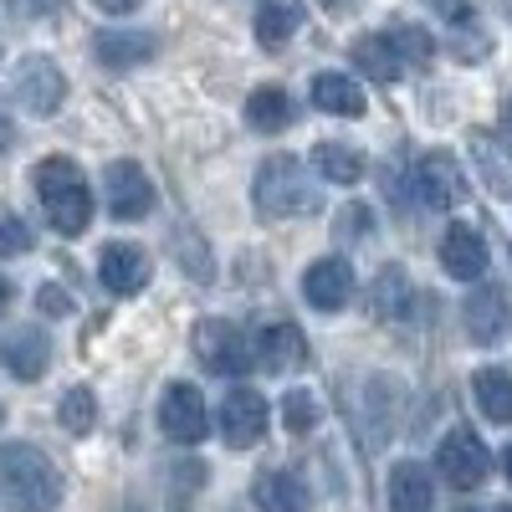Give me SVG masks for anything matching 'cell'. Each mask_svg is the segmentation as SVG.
I'll use <instances>...</instances> for the list:
<instances>
[{"instance_id": "1", "label": "cell", "mask_w": 512, "mask_h": 512, "mask_svg": "<svg viewBox=\"0 0 512 512\" xmlns=\"http://www.w3.org/2000/svg\"><path fill=\"white\" fill-rule=\"evenodd\" d=\"M0 497H6L11 512H57L62 477H57L52 456L26 441L0 446Z\"/></svg>"}, {"instance_id": "2", "label": "cell", "mask_w": 512, "mask_h": 512, "mask_svg": "<svg viewBox=\"0 0 512 512\" xmlns=\"http://www.w3.org/2000/svg\"><path fill=\"white\" fill-rule=\"evenodd\" d=\"M36 200H41L47 221L62 236H82L93 226V190H88V180H82V169L62 154L36 164Z\"/></svg>"}, {"instance_id": "3", "label": "cell", "mask_w": 512, "mask_h": 512, "mask_svg": "<svg viewBox=\"0 0 512 512\" xmlns=\"http://www.w3.org/2000/svg\"><path fill=\"white\" fill-rule=\"evenodd\" d=\"M251 200H256V210H262V216H277V221L308 216V210L318 205L313 180H308V169H303V159H297V154H272V159L256 164Z\"/></svg>"}, {"instance_id": "4", "label": "cell", "mask_w": 512, "mask_h": 512, "mask_svg": "<svg viewBox=\"0 0 512 512\" xmlns=\"http://www.w3.org/2000/svg\"><path fill=\"white\" fill-rule=\"evenodd\" d=\"M154 200H159V190H154V180L144 175V164L113 159V164L103 169V205H108V216H118V221H144L149 210H154Z\"/></svg>"}, {"instance_id": "5", "label": "cell", "mask_w": 512, "mask_h": 512, "mask_svg": "<svg viewBox=\"0 0 512 512\" xmlns=\"http://www.w3.org/2000/svg\"><path fill=\"white\" fill-rule=\"evenodd\" d=\"M436 466H441V477H446L456 492H477V487L492 477V451L482 446L477 431L456 425V431L441 441V451H436Z\"/></svg>"}, {"instance_id": "6", "label": "cell", "mask_w": 512, "mask_h": 512, "mask_svg": "<svg viewBox=\"0 0 512 512\" xmlns=\"http://www.w3.org/2000/svg\"><path fill=\"white\" fill-rule=\"evenodd\" d=\"M159 431L175 441V446H200L210 436V415H205V395L195 384H169L164 400H159Z\"/></svg>"}, {"instance_id": "7", "label": "cell", "mask_w": 512, "mask_h": 512, "mask_svg": "<svg viewBox=\"0 0 512 512\" xmlns=\"http://www.w3.org/2000/svg\"><path fill=\"white\" fill-rule=\"evenodd\" d=\"M195 359L210 369V374H246L251 369V349H246V333L226 318H205L195 328Z\"/></svg>"}, {"instance_id": "8", "label": "cell", "mask_w": 512, "mask_h": 512, "mask_svg": "<svg viewBox=\"0 0 512 512\" xmlns=\"http://www.w3.org/2000/svg\"><path fill=\"white\" fill-rule=\"evenodd\" d=\"M262 436H267V400L241 384V390L221 400V441L231 451H251Z\"/></svg>"}, {"instance_id": "9", "label": "cell", "mask_w": 512, "mask_h": 512, "mask_svg": "<svg viewBox=\"0 0 512 512\" xmlns=\"http://www.w3.org/2000/svg\"><path fill=\"white\" fill-rule=\"evenodd\" d=\"M16 98H21V108L36 113V118L57 113L62 98H67V77H62V67L47 62V57H26V62L16 67Z\"/></svg>"}, {"instance_id": "10", "label": "cell", "mask_w": 512, "mask_h": 512, "mask_svg": "<svg viewBox=\"0 0 512 512\" xmlns=\"http://www.w3.org/2000/svg\"><path fill=\"white\" fill-rule=\"evenodd\" d=\"M415 195H420L425 205H431V210L456 205V200L466 195V175H461V164H456L446 149L420 154V159H415Z\"/></svg>"}, {"instance_id": "11", "label": "cell", "mask_w": 512, "mask_h": 512, "mask_svg": "<svg viewBox=\"0 0 512 512\" xmlns=\"http://www.w3.org/2000/svg\"><path fill=\"white\" fill-rule=\"evenodd\" d=\"M303 297L318 313H338L354 297V267L344 262V256H323V262H313L303 272Z\"/></svg>"}, {"instance_id": "12", "label": "cell", "mask_w": 512, "mask_h": 512, "mask_svg": "<svg viewBox=\"0 0 512 512\" xmlns=\"http://www.w3.org/2000/svg\"><path fill=\"white\" fill-rule=\"evenodd\" d=\"M487 262H492V251H487V236L482 231H472L466 221L446 226V236H441V267L456 282H477L487 272Z\"/></svg>"}, {"instance_id": "13", "label": "cell", "mask_w": 512, "mask_h": 512, "mask_svg": "<svg viewBox=\"0 0 512 512\" xmlns=\"http://www.w3.org/2000/svg\"><path fill=\"white\" fill-rule=\"evenodd\" d=\"M98 277H103V287L118 292V297L139 292V287L149 282V256H144V246H134V241H108V246L98 251Z\"/></svg>"}, {"instance_id": "14", "label": "cell", "mask_w": 512, "mask_h": 512, "mask_svg": "<svg viewBox=\"0 0 512 512\" xmlns=\"http://www.w3.org/2000/svg\"><path fill=\"white\" fill-rule=\"evenodd\" d=\"M384 502L390 512H436V482L420 461H395L390 482H384Z\"/></svg>"}, {"instance_id": "15", "label": "cell", "mask_w": 512, "mask_h": 512, "mask_svg": "<svg viewBox=\"0 0 512 512\" xmlns=\"http://www.w3.org/2000/svg\"><path fill=\"white\" fill-rule=\"evenodd\" d=\"M0 364H6V374L21 379V384L41 379V374H47V364H52V338L41 333V328H16L6 344H0Z\"/></svg>"}, {"instance_id": "16", "label": "cell", "mask_w": 512, "mask_h": 512, "mask_svg": "<svg viewBox=\"0 0 512 512\" xmlns=\"http://www.w3.org/2000/svg\"><path fill=\"white\" fill-rule=\"evenodd\" d=\"M354 62H359V72L374 77V82H395V77L405 72L400 36H390V31H369V36H359V41H354Z\"/></svg>"}, {"instance_id": "17", "label": "cell", "mask_w": 512, "mask_h": 512, "mask_svg": "<svg viewBox=\"0 0 512 512\" xmlns=\"http://www.w3.org/2000/svg\"><path fill=\"white\" fill-rule=\"evenodd\" d=\"M507 323H512V308H507L502 287H482V292L466 297V333H472L477 344H497L507 333Z\"/></svg>"}, {"instance_id": "18", "label": "cell", "mask_w": 512, "mask_h": 512, "mask_svg": "<svg viewBox=\"0 0 512 512\" xmlns=\"http://www.w3.org/2000/svg\"><path fill=\"white\" fill-rule=\"evenodd\" d=\"M256 359H262L272 374H292L308 359V338L292 323H272V328H262V338H256Z\"/></svg>"}, {"instance_id": "19", "label": "cell", "mask_w": 512, "mask_h": 512, "mask_svg": "<svg viewBox=\"0 0 512 512\" xmlns=\"http://www.w3.org/2000/svg\"><path fill=\"white\" fill-rule=\"evenodd\" d=\"M313 103L323 108V113H333V118H359L369 103H364V88L354 77H344V72H318L313 77Z\"/></svg>"}, {"instance_id": "20", "label": "cell", "mask_w": 512, "mask_h": 512, "mask_svg": "<svg viewBox=\"0 0 512 512\" xmlns=\"http://www.w3.org/2000/svg\"><path fill=\"white\" fill-rule=\"evenodd\" d=\"M251 497L262 512H308V492L292 472H262L251 482Z\"/></svg>"}, {"instance_id": "21", "label": "cell", "mask_w": 512, "mask_h": 512, "mask_svg": "<svg viewBox=\"0 0 512 512\" xmlns=\"http://www.w3.org/2000/svg\"><path fill=\"white\" fill-rule=\"evenodd\" d=\"M93 47H98V62L103 67H118L123 72V67H139V62L154 57V36L149 31H103Z\"/></svg>"}, {"instance_id": "22", "label": "cell", "mask_w": 512, "mask_h": 512, "mask_svg": "<svg viewBox=\"0 0 512 512\" xmlns=\"http://www.w3.org/2000/svg\"><path fill=\"white\" fill-rule=\"evenodd\" d=\"M297 26H303V0H262L256 6V41L267 52H277Z\"/></svg>"}, {"instance_id": "23", "label": "cell", "mask_w": 512, "mask_h": 512, "mask_svg": "<svg viewBox=\"0 0 512 512\" xmlns=\"http://www.w3.org/2000/svg\"><path fill=\"white\" fill-rule=\"evenodd\" d=\"M292 123V98H287V88H256L251 98H246V128H256V134H282V128Z\"/></svg>"}, {"instance_id": "24", "label": "cell", "mask_w": 512, "mask_h": 512, "mask_svg": "<svg viewBox=\"0 0 512 512\" xmlns=\"http://www.w3.org/2000/svg\"><path fill=\"white\" fill-rule=\"evenodd\" d=\"M472 395H477V405L492 425H512V374L507 369H477Z\"/></svg>"}, {"instance_id": "25", "label": "cell", "mask_w": 512, "mask_h": 512, "mask_svg": "<svg viewBox=\"0 0 512 512\" xmlns=\"http://www.w3.org/2000/svg\"><path fill=\"white\" fill-rule=\"evenodd\" d=\"M313 169L323 180H333V185H354V180H364L369 159L359 149H349V144H318L313 149Z\"/></svg>"}, {"instance_id": "26", "label": "cell", "mask_w": 512, "mask_h": 512, "mask_svg": "<svg viewBox=\"0 0 512 512\" xmlns=\"http://www.w3.org/2000/svg\"><path fill=\"white\" fill-rule=\"evenodd\" d=\"M57 420H62V431H72V436L93 431V425H98V400H93L88 384H72V390L57 400Z\"/></svg>"}, {"instance_id": "27", "label": "cell", "mask_w": 512, "mask_h": 512, "mask_svg": "<svg viewBox=\"0 0 512 512\" xmlns=\"http://www.w3.org/2000/svg\"><path fill=\"white\" fill-rule=\"evenodd\" d=\"M410 308V282H405V272L400 267H384L379 277H374V313L379 318H400Z\"/></svg>"}, {"instance_id": "28", "label": "cell", "mask_w": 512, "mask_h": 512, "mask_svg": "<svg viewBox=\"0 0 512 512\" xmlns=\"http://www.w3.org/2000/svg\"><path fill=\"white\" fill-rule=\"evenodd\" d=\"M282 420H287L292 436H308L313 425H318V400H313L308 390H292V395L282 400Z\"/></svg>"}, {"instance_id": "29", "label": "cell", "mask_w": 512, "mask_h": 512, "mask_svg": "<svg viewBox=\"0 0 512 512\" xmlns=\"http://www.w3.org/2000/svg\"><path fill=\"white\" fill-rule=\"evenodd\" d=\"M31 251V231L21 216H11V210H0V262L6 256H26Z\"/></svg>"}, {"instance_id": "30", "label": "cell", "mask_w": 512, "mask_h": 512, "mask_svg": "<svg viewBox=\"0 0 512 512\" xmlns=\"http://www.w3.org/2000/svg\"><path fill=\"white\" fill-rule=\"evenodd\" d=\"M36 308H41V313H52V318H67V313H72V297H67V287L47 282V287L36 292Z\"/></svg>"}, {"instance_id": "31", "label": "cell", "mask_w": 512, "mask_h": 512, "mask_svg": "<svg viewBox=\"0 0 512 512\" xmlns=\"http://www.w3.org/2000/svg\"><path fill=\"white\" fill-rule=\"evenodd\" d=\"M364 226H369V205H349L344 216H338V226H333V231H338V241H344V236H359Z\"/></svg>"}, {"instance_id": "32", "label": "cell", "mask_w": 512, "mask_h": 512, "mask_svg": "<svg viewBox=\"0 0 512 512\" xmlns=\"http://www.w3.org/2000/svg\"><path fill=\"white\" fill-rule=\"evenodd\" d=\"M98 11H108V16H128V11H139L144 0H93Z\"/></svg>"}, {"instance_id": "33", "label": "cell", "mask_w": 512, "mask_h": 512, "mask_svg": "<svg viewBox=\"0 0 512 512\" xmlns=\"http://www.w3.org/2000/svg\"><path fill=\"white\" fill-rule=\"evenodd\" d=\"M6 308H11V282L0 277V313H6Z\"/></svg>"}, {"instance_id": "34", "label": "cell", "mask_w": 512, "mask_h": 512, "mask_svg": "<svg viewBox=\"0 0 512 512\" xmlns=\"http://www.w3.org/2000/svg\"><path fill=\"white\" fill-rule=\"evenodd\" d=\"M328 11H354V0H323Z\"/></svg>"}, {"instance_id": "35", "label": "cell", "mask_w": 512, "mask_h": 512, "mask_svg": "<svg viewBox=\"0 0 512 512\" xmlns=\"http://www.w3.org/2000/svg\"><path fill=\"white\" fill-rule=\"evenodd\" d=\"M502 472H507V482H512V446L502 451Z\"/></svg>"}, {"instance_id": "36", "label": "cell", "mask_w": 512, "mask_h": 512, "mask_svg": "<svg viewBox=\"0 0 512 512\" xmlns=\"http://www.w3.org/2000/svg\"><path fill=\"white\" fill-rule=\"evenodd\" d=\"M436 6H441V11H451V6H456V0H436Z\"/></svg>"}, {"instance_id": "37", "label": "cell", "mask_w": 512, "mask_h": 512, "mask_svg": "<svg viewBox=\"0 0 512 512\" xmlns=\"http://www.w3.org/2000/svg\"><path fill=\"white\" fill-rule=\"evenodd\" d=\"M497 512H512V507H497Z\"/></svg>"}, {"instance_id": "38", "label": "cell", "mask_w": 512, "mask_h": 512, "mask_svg": "<svg viewBox=\"0 0 512 512\" xmlns=\"http://www.w3.org/2000/svg\"><path fill=\"white\" fill-rule=\"evenodd\" d=\"M0 420H6V410H0Z\"/></svg>"}]
</instances>
